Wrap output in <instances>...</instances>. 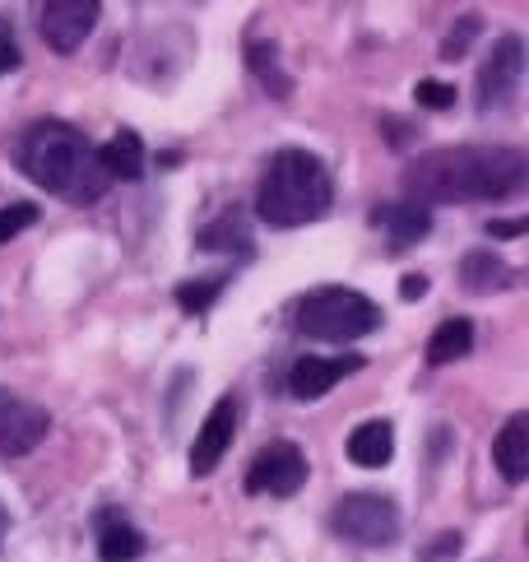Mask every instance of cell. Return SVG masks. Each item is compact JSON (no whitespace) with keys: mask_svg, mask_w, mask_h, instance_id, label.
<instances>
[{"mask_svg":"<svg viewBox=\"0 0 529 562\" xmlns=\"http://www.w3.org/2000/svg\"><path fill=\"white\" fill-rule=\"evenodd\" d=\"M233 432H237V400L223 395L218 405L205 414L200 432H195V447H191V474L195 479H210L218 470V460L228 456V447H233Z\"/></svg>","mask_w":529,"mask_h":562,"instance_id":"cell-10","label":"cell"},{"mask_svg":"<svg viewBox=\"0 0 529 562\" xmlns=\"http://www.w3.org/2000/svg\"><path fill=\"white\" fill-rule=\"evenodd\" d=\"M479 33H483V19H479V14H460V19H455V29L441 37V61H460V56L474 47V37H479Z\"/></svg>","mask_w":529,"mask_h":562,"instance_id":"cell-22","label":"cell"},{"mask_svg":"<svg viewBox=\"0 0 529 562\" xmlns=\"http://www.w3.org/2000/svg\"><path fill=\"white\" fill-rule=\"evenodd\" d=\"M228 279L223 274H210V279H187V284H177V307L181 312H210L218 303V293Z\"/></svg>","mask_w":529,"mask_h":562,"instance_id":"cell-21","label":"cell"},{"mask_svg":"<svg viewBox=\"0 0 529 562\" xmlns=\"http://www.w3.org/2000/svg\"><path fill=\"white\" fill-rule=\"evenodd\" d=\"M98 164H103L108 182L121 177V182H139L145 177V145H139V135L131 131H116L103 149H98Z\"/></svg>","mask_w":529,"mask_h":562,"instance_id":"cell-15","label":"cell"},{"mask_svg":"<svg viewBox=\"0 0 529 562\" xmlns=\"http://www.w3.org/2000/svg\"><path fill=\"white\" fill-rule=\"evenodd\" d=\"M33 224H37V210L29 205V200H14V205H5V210H0V247L14 243V237L24 228H33Z\"/></svg>","mask_w":529,"mask_h":562,"instance_id":"cell-23","label":"cell"},{"mask_svg":"<svg viewBox=\"0 0 529 562\" xmlns=\"http://www.w3.org/2000/svg\"><path fill=\"white\" fill-rule=\"evenodd\" d=\"M247 61H251V70H256L260 85L270 89V98H289V93H293V79L279 70V47H274V43H251V47H247Z\"/></svg>","mask_w":529,"mask_h":562,"instance_id":"cell-20","label":"cell"},{"mask_svg":"<svg viewBox=\"0 0 529 562\" xmlns=\"http://www.w3.org/2000/svg\"><path fill=\"white\" fill-rule=\"evenodd\" d=\"M52 432V414L43 405H33V400H14L5 395L0 400V456L5 460H19L37 451Z\"/></svg>","mask_w":529,"mask_h":562,"instance_id":"cell-9","label":"cell"},{"mask_svg":"<svg viewBox=\"0 0 529 562\" xmlns=\"http://www.w3.org/2000/svg\"><path fill=\"white\" fill-rule=\"evenodd\" d=\"M470 349H474V321L451 316L432 330V339H427V363L446 368V363H455V358H464Z\"/></svg>","mask_w":529,"mask_h":562,"instance_id":"cell-18","label":"cell"},{"mask_svg":"<svg viewBox=\"0 0 529 562\" xmlns=\"http://www.w3.org/2000/svg\"><path fill=\"white\" fill-rule=\"evenodd\" d=\"M372 224L385 228V237H391V251H409L418 237L432 233V210L414 205V200H404V205H376Z\"/></svg>","mask_w":529,"mask_h":562,"instance_id":"cell-12","label":"cell"},{"mask_svg":"<svg viewBox=\"0 0 529 562\" xmlns=\"http://www.w3.org/2000/svg\"><path fill=\"white\" fill-rule=\"evenodd\" d=\"M98 558L103 562L145 558V535H139L121 512H98Z\"/></svg>","mask_w":529,"mask_h":562,"instance_id":"cell-14","label":"cell"},{"mask_svg":"<svg viewBox=\"0 0 529 562\" xmlns=\"http://www.w3.org/2000/svg\"><path fill=\"white\" fill-rule=\"evenodd\" d=\"M529 158L506 145H455L418 154L409 172H404V191L414 205H493L525 187Z\"/></svg>","mask_w":529,"mask_h":562,"instance_id":"cell-1","label":"cell"},{"mask_svg":"<svg viewBox=\"0 0 529 562\" xmlns=\"http://www.w3.org/2000/svg\"><path fill=\"white\" fill-rule=\"evenodd\" d=\"M330 530L358 549H385L399 539V512L381 493H344L330 507Z\"/></svg>","mask_w":529,"mask_h":562,"instance_id":"cell-5","label":"cell"},{"mask_svg":"<svg viewBox=\"0 0 529 562\" xmlns=\"http://www.w3.org/2000/svg\"><path fill=\"white\" fill-rule=\"evenodd\" d=\"M5 526H10V516H5V507H0V539H5Z\"/></svg>","mask_w":529,"mask_h":562,"instance_id":"cell-28","label":"cell"},{"mask_svg":"<svg viewBox=\"0 0 529 562\" xmlns=\"http://www.w3.org/2000/svg\"><path fill=\"white\" fill-rule=\"evenodd\" d=\"M414 98L423 108H432V112H441V108H451L455 103V85H441V79H418V89H414Z\"/></svg>","mask_w":529,"mask_h":562,"instance_id":"cell-24","label":"cell"},{"mask_svg":"<svg viewBox=\"0 0 529 562\" xmlns=\"http://www.w3.org/2000/svg\"><path fill=\"white\" fill-rule=\"evenodd\" d=\"M381 326V307L358 289H320L302 297L297 307V330L325 339V345H353V339L372 335Z\"/></svg>","mask_w":529,"mask_h":562,"instance_id":"cell-4","label":"cell"},{"mask_svg":"<svg viewBox=\"0 0 529 562\" xmlns=\"http://www.w3.org/2000/svg\"><path fill=\"white\" fill-rule=\"evenodd\" d=\"M10 70H19V47L10 33H0V75H10Z\"/></svg>","mask_w":529,"mask_h":562,"instance_id":"cell-26","label":"cell"},{"mask_svg":"<svg viewBox=\"0 0 529 562\" xmlns=\"http://www.w3.org/2000/svg\"><path fill=\"white\" fill-rule=\"evenodd\" d=\"M460 279H464V289H470V293H493V289H506V284H511L516 270H511V260H506V256L479 247V251L464 256Z\"/></svg>","mask_w":529,"mask_h":562,"instance_id":"cell-16","label":"cell"},{"mask_svg":"<svg viewBox=\"0 0 529 562\" xmlns=\"http://www.w3.org/2000/svg\"><path fill=\"white\" fill-rule=\"evenodd\" d=\"M19 172L70 205H93L108 191V172L98 149L66 122H33L19 135Z\"/></svg>","mask_w":529,"mask_h":562,"instance_id":"cell-2","label":"cell"},{"mask_svg":"<svg viewBox=\"0 0 529 562\" xmlns=\"http://www.w3.org/2000/svg\"><path fill=\"white\" fill-rule=\"evenodd\" d=\"M307 484V456L293 441H270L264 451H256L247 470V493H270V497H293Z\"/></svg>","mask_w":529,"mask_h":562,"instance_id":"cell-7","label":"cell"},{"mask_svg":"<svg viewBox=\"0 0 529 562\" xmlns=\"http://www.w3.org/2000/svg\"><path fill=\"white\" fill-rule=\"evenodd\" d=\"M362 368V358L358 353H349V358H297L293 363V372H289V395L293 400H302V405H312V400H320V395H330L335 386L349 372H358Z\"/></svg>","mask_w":529,"mask_h":562,"instance_id":"cell-11","label":"cell"},{"mask_svg":"<svg viewBox=\"0 0 529 562\" xmlns=\"http://www.w3.org/2000/svg\"><path fill=\"white\" fill-rule=\"evenodd\" d=\"M395 456V428L391 424H362L353 437H349V460L362 470H381L391 465Z\"/></svg>","mask_w":529,"mask_h":562,"instance_id":"cell-17","label":"cell"},{"mask_svg":"<svg viewBox=\"0 0 529 562\" xmlns=\"http://www.w3.org/2000/svg\"><path fill=\"white\" fill-rule=\"evenodd\" d=\"M487 233H493V237H520L525 233V218H493Z\"/></svg>","mask_w":529,"mask_h":562,"instance_id":"cell-27","label":"cell"},{"mask_svg":"<svg viewBox=\"0 0 529 562\" xmlns=\"http://www.w3.org/2000/svg\"><path fill=\"white\" fill-rule=\"evenodd\" d=\"M399 297H404V303H418V297H427V274H404L399 279Z\"/></svg>","mask_w":529,"mask_h":562,"instance_id":"cell-25","label":"cell"},{"mask_svg":"<svg viewBox=\"0 0 529 562\" xmlns=\"http://www.w3.org/2000/svg\"><path fill=\"white\" fill-rule=\"evenodd\" d=\"M195 243L205 251H237V256H247L251 251V233H247V224H241V214H218L210 228H200Z\"/></svg>","mask_w":529,"mask_h":562,"instance_id":"cell-19","label":"cell"},{"mask_svg":"<svg viewBox=\"0 0 529 562\" xmlns=\"http://www.w3.org/2000/svg\"><path fill=\"white\" fill-rule=\"evenodd\" d=\"M98 14H103V0H43V37L47 47L70 56L85 47V37L93 33Z\"/></svg>","mask_w":529,"mask_h":562,"instance_id":"cell-8","label":"cell"},{"mask_svg":"<svg viewBox=\"0 0 529 562\" xmlns=\"http://www.w3.org/2000/svg\"><path fill=\"white\" fill-rule=\"evenodd\" d=\"M520 79H525V43L516 33H506L479 66V112H502L516 98Z\"/></svg>","mask_w":529,"mask_h":562,"instance_id":"cell-6","label":"cell"},{"mask_svg":"<svg viewBox=\"0 0 529 562\" xmlns=\"http://www.w3.org/2000/svg\"><path fill=\"white\" fill-rule=\"evenodd\" d=\"M330 200H335L330 168H325L316 154H307V149H279L270 158V168H264V177H260L256 214L270 228H302V224H316V218H325Z\"/></svg>","mask_w":529,"mask_h":562,"instance_id":"cell-3","label":"cell"},{"mask_svg":"<svg viewBox=\"0 0 529 562\" xmlns=\"http://www.w3.org/2000/svg\"><path fill=\"white\" fill-rule=\"evenodd\" d=\"M493 460L506 484H525L529 479V414H511L493 441Z\"/></svg>","mask_w":529,"mask_h":562,"instance_id":"cell-13","label":"cell"}]
</instances>
